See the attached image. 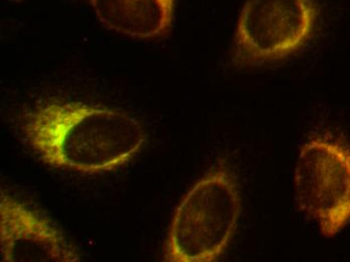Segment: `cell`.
<instances>
[{"mask_svg":"<svg viewBox=\"0 0 350 262\" xmlns=\"http://www.w3.org/2000/svg\"><path fill=\"white\" fill-rule=\"evenodd\" d=\"M21 133L42 163L82 174L120 169L146 142L142 123L130 113L57 100L25 113Z\"/></svg>","mask_w":350,"mask_h":262,"instance_id":"6da1fadb","label":"cell"},{"mask_svg":"<svg viewBox=\"0 0 350 262\" xmlns=\"http://www.w3.org/2000/svg\"><path fill=\"white\" fill-rule=\"evenodd\" d=\"M242 209L236 172L226 161H217L177 206L164 245V261H217L236 232Z\"/></svg>","mask_w":350,"mask_h":262,"instance_id":"7a4b0ae2","label":"cell"},{"mask_svg":"<svg viewBox=\"0 0 350 262\" xmlns=\"http://www.w3.org/2000/svg\"><path fill=\"white\" fill-rule=\"evenodd\" d=\"M316 19L314 0H247L237 25L234 61L262 65L295 54L312 36Z\"/></svg>","mask_w":350,"mask_h":262,"instance_id":"3957f363","label":"cell"},{"mask_svg":"<svg viewBox=\"0 0 350 262\" xmlns=\"http://www.w3.org/2000/svg\"><path fill=\"white\" fill-rule=\"evenodd\" d=\"M299 206L325 237L350 223V148L325 138L301 148L294 172Z\"/></svg>","mask_w":350,"mask_h":262,"instance_id":"277c9868","label":"cell"},{"mask_svg":"<svg viewBox=\"0 0 350 262\" xmlns=\"http://www.w3.org/2000/svg\"><path fill=\"white\" fill-rule=\"evenodd\" d=\"M0 249L5 262L80 261L78 249L36 211L0 195Z\"/></svg>","mask_w":350,"mask_h":262,"instance_id":"5b68a950","label":"cell"},{"mask_svg":"<svg viewBox=\"0 0 350 262\" xmlns=\"http://www.w3.org/2000/svg\"><path fill=\"white\" fill-rule=\"evenodd\" d=\"M98 21L110 31L138 40L165 36L174 18L175 0H89Z\"/></svg>","mask_w":350,"mask_h":262,"instance_id":"8992f818","label":"cell"}]
</instances>
